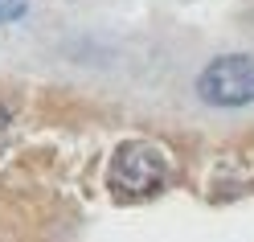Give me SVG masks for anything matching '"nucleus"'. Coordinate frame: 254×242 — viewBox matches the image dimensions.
<instances>
[{
    "label": "nucleus",
    "instance_id": "f257e3e1",
    "mask_svg": "<svg viewBox=\"0 0 254 242\" xmlns=\"http://www.w3.org/2000/svg\"><path fill=\"white\" fill-rule=\"evenodd\" d=\"M168 181V156L160 144H148V140H127L119 144V152L111 156V189L127 201H139V197H152L160 193Z\"/></svg>",
    "mask_w": 254,
    "mask_h": 242
},
{
    "label": "nucleus",
    "instance_id": "f03ea898",
    "mask_svg": "<svg viewBox=\"0 0 254 242\" xmlns=\"http://www.w3.org/2000/svg\"><path fill=\"white\" fill-rule=\"evenodd\" d=\"M197 94L209 107L254 103V54H221L197 74Z\"/></svg>",
    "mask_w": 254,
    "mask_h": 242
},
{
    "label": "nucleus",
    "instance_id": "7ed1b4c3",
    "mask_svg": "<svg viewBox=\"0 0 254 242\" xmlns=\"http://www.w3.org/2000/svg\"><path fill=\"white\" fill-rule=\"evenodd\" d=\"M25 8H29V0H0V25L21 21V17H25Z\"/></svg>",
    "mask_w": 254,
    "mask_h": 242
},
{
    "label": "nucleus",
    "instance_id": "20e7f679",
    "mask_svg": "<svg viewBox=\"0 0 254 242\" xmlns=\"http://www.w3.org/2000/svg\"><path fill=\"white\" fill-rule=\"evenodd\" d=\"M8 140H12V115H8V107L0 103V156H4V148H8Z\"/></svg>",
    "mask_w": 254,
    "mask_h": 242
}]
</instances>
